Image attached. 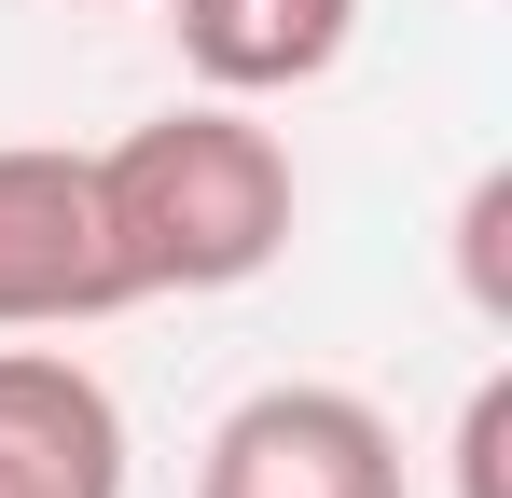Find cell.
Returning <instances> with one entry per match:
<instances>
[{
  "label": "cell",
  "mask_w": 512,
  "mask_h": 498,
  "mask_svg": "<svg viewBox=\"0 0 512 498\" xmlns=\"http://www.w3.org/2000/svg\"><path fill=\"white\" fill-rule=\"evenodd\" d=\"M97 222H111V277L125 305H208L250 291L305 222V166L250 97H180L153 125H125L97 153Z\"/></svg>",
  "instance_id": "6da1fadb"
},
{
  "label": "cell",
  "mask_w": 512,
  "mask_h": 498,
  "mask_svg": "<svg viewBox=\"0 0 512 498\" xmlns=\"http://www.w3.org/2000/svg\"><path fill=\"white\" fill-rule=\"evenodd\" d=\"M194 498H402V429L333 374H277L194 443Z\"/></svg>",
  "instance_id": "7a4b0ae2"
},
{
  "label": "cell",
  "mask_w": 512,
  "mask_h": 498,
  "mask_svg": "<svg viewBox=\"0 0 512 498\" xmlns=\"http://www.w3.org/2000/svg\"><path fill=\"white\" fill-rule=\"evenodd\" d=\"M125 305L111 222H97V153L0 139V332H84Z\"/></svg>",
  "instance_id": "3957f363"
},
{
  "label": "cell",
  "mask_w": 512,
  "mask_h": 498,
  "mask_svg": "<svg viewBox=\"0 0 512 498\" xmlns=\"http://www.w3.org/2000/svg\"><path fill=\"white\" fill-rule=\"evenodd\" d=\"M139 443L111 374L70 360L56 332H0V498H125Z\"/></svg>",
  "instance_id": "277c9868"
},
{
  "label": "cell",
  "mask_w": 512,
  "mask_h": 498,
  "mask_svg": "<svg viewBox=\"0 0 512 498\" xmlns=\"http://www.w3.org/2000/svg\"><path fill=\"white\" fill-rule=\"evenodd\" d=\"M167 42L194 97H305V83L346 70V42H360V0H167Z\"/></svg>",
  "instance_id": "5b68a950"
},
{
  "label": "cell",
  "mask_w": 512,
  "mask_h": 498,
  "mask_svg": "<svg viewBox=\"0 0 512 498\" xmlns=\"http://www.w3.org/2000/svg\"><path fill=\"white\" fill-rule=\"evenodd\" d=\"M499 236H512V166H485V180L457 194V291H471V319H485V332L512 319V277H499Z\"/></svg>",
  "instance_id": "8992f818"
},
{
  "label": "cell",
  "mask_w": 512,
  "mask_h": 498,
  "mask_svg": "<svg viewBox=\"0 0 512 498\" xmlns=\"http://www.w3.org/2000/svg\"><path fill=\"white\" fill-rule=\"evenodd\" d=\"M499 457H512V374H485V388L457 402V498H512Z\"/></svg>",
  "instance_id": "52a82bcc"
},
{
  "label": "cell",
  "mask_w": 512,
  "mask_h": 498,
  "mask_svg": "<svg viewBox=\"0 0 512 498\" xmlns=\"http://www.w3.org/2000/svg\"><path fill=\"white\" fill-rule=\"evenodd\" d=\"M56 14H139V0H56Z\"/></svg>",
  "instance_id": "ba28073f"
}]
</instances>
